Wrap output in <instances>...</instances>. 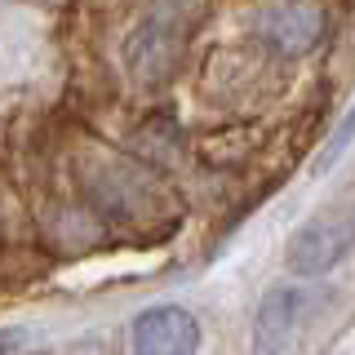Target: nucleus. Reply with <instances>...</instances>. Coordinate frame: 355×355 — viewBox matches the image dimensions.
Masks as SVG:
<instances>
[{
  "label": "nucleus",
  "instance_id": "obj_3",
  "mask_svg": "<svg viewBox=\"0 0 355 355\" xmlns=\"http://www.w3.org/2000/svg\"><path fill=\"white\" fill-rule=\"evenodd\" d=\"M351 249V227L342 218H311L293 240H288V266L297 275H324L329 266H338Z\"/></svg>",
  "mask_w": 355,
  "mask_h": 355
},
{
  "label": "nucleus",
  "instance_id": "obj_4",
  "mask_svg": "<svg viewBox=\"0 0 355 355\" xmlns=\"http://www.w3.org/2000/svg\"><path fill=\"white\" fill-rule=\"evenodd\" d=\"M129 347L142 355H182L200 347V329L182 306H151L129 324Z\"/></svg>",
  "mask_w": 355,
  "mask_h": 355
},
{
  "label": "nucleus",
  "instance_id": "obj_2",
  "mask_svg": "<svg viewBox=\"0 0 355 355\" xmlns=\"http://www.w3.org/2000/svg\"><path fill=\"white\" fill-rule=\"evenodd\" d=\"M329 18L315 0H266L258 9V36L280 53H306L320 44Z\"/></svg>",
  "mask_w": 355,
  "mask_h": 355
},
{
  "label": "nucleus",
  "instance_id": "obj_1",
  "mask_svg": "<svg viewBox=\"0 0 355 355\" xmlns=\"http://www.w3.org/2000/svg\"><path fill=\"white\" fill-rule=\"evenodd\" d=\"M178 40H182V27H178L173 14H147L138 27L125 36V67L133 80L155 85L173 71L178 62Z\"/></svg>",
  "mask_w": 355,
  "mask_h": 355
},
{
  "label": "nucleus",
  "instance_id": "obj_5",
  "mask_svg": "<svg viewBox=\"0 0 355 355\" xmlns=\"http://www.w3.org/2000/svg\"><path fill=\"white\" fill-rule=\"evenodd\" d=\"M302 311H306V293H297V288H271L258 306V347L262 351L288 347L297 324H302Z\"/></svg>",
  "mask_w": 355,
  "mask_h": 355
}]
</instances>
